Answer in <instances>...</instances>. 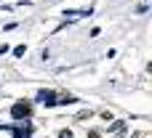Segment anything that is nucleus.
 Returning a JSON list of instances; mask_svg holds the SVG:
<instances>
[{"label": "nucleus", "instance_id": "obj_1", "mask_svg": "<svg viewBox=\"0 0 152 138\" xmlns=\"http://www.w3.org/2000/svg\"><path fill=\"white\" fill-rule=\"evenodd\" d=\"M11 114H13V120L24 122V120H29V114H32V106H29V104H24V101H19V104H13Z\"/></svg>", "mask_w": 152, "mask_h": 138}, {"label": "nucleus", "instance_id": "obj_2", "mask_svg": "<svg viewBox=\"0 0 152 138\" xmlns=\"http://www.w3.org/2000/svg\"><path fill=\"white\" fill-rule=\"evenodd\" d=\"M37 101L45 104V106H53V104H56V93H53V90H40V93H37Z\"/></svg>", "mask_w": 152, "mask_h": 138}, {"label": "nucleus", "instance_id": "obj_3", "mask_svg": "<svg viewBox=\"0 0 152 138\" xmlns=\"http://www.w3.org/2000/svg\"><path fill=\"white\" fill-rule=\"evenodd\" d=\"M29 133H32V125H29V122H24V125L19 122V125L13 128V138H29Z\"/></svg>", "mask_w": 152, "mask_h": 138}, {"label": "nucleus", "instance_id": "obj_4", "mask_svg": "<svg viewBox=\"0 0 152 138\" xmlns=\"http://www.w3.org/2000/svg\"><path fill=\"white\" fill-rule=\"evenodd\" d=\"M123 130H126V122H115L112 125V133H123Z\"/></svg>", "mask_w": 152, "mask_h": 138}, {"label": "nucleus", "instance_id": "obj_5", "mask_svg": "<svg viewBox=\"0 0 152 138\" xmlns=\"http://www.w3.org/2000/svg\"><path fill=\"white\" fill-rule=\"evenodd\" d=\"M59 138H72V133H69V130H61V133H59Z\"/></svg>", "mask_w": 152, "mask_h": 138}]
</instances>
